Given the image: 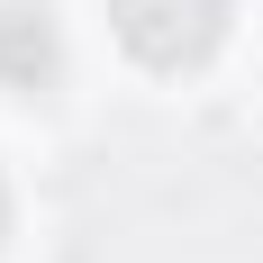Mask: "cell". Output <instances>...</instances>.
I'll list each match as a JSON object with an SVG mask.
<instances>
[{"label":"cell","instance_id":"6da1fadb","mask_svg":"<svg viewBox=\"0 0 263 263\" xmlns=\"http://www.w3.org/2000/svg\"><path fill=\"white\" fill-rule=\"evenodd\" d=\"M109 27L136 64L155 73H191L209 64L218 36H227V0H109Z\"/></svg>","mask_w":263,"mask_h":263},{"label":"cell","instance_id":"7a4b0ae2","mask_svg":"<svg viewBox=\"0 0 263 263\" xmlns=\"http://www.w3.org/2000/svg\"><path fill=\"white\" fill-rule=\"evenodd\" d=\"M64 46H54V18L46 9H18V0H0V82L9 91H46Z\"/></svg>","mask_w":263,"mask_h":263}]
</instances>
